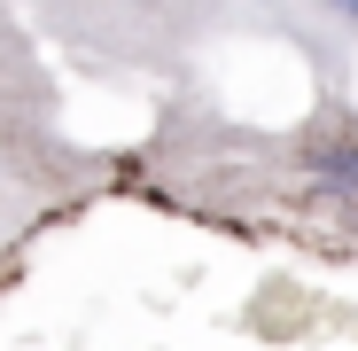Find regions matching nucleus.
I'll list each match as a JSON object with an SVG mask.
<instances>
[{
  "mask_svg": "<svg viewBox=\"0 0 358 351\" xmlns=\"http://www.w3.org/2000/svg\"><path fill=\"white\" fill-rule=\"evenodd\" d=\"M327 8H335V16H350V24H358V0H327Z\"/></svg>",
  "mask_w": 358,
  "mask_h": 351,
  "instance_id": "obj_2",
  "label": "nucleus"
},
{
  "mask_svg": "<svg viewBox=\"0 0 358 351\" xmlns=\"http://www.w3.org/2000/svg\"><path fill=\"white\" fill-rule=\"evenodd\" d=\"M320 180H327V188H358V141L320 149Z\"/></svg>",
  "mask_w": 358,
  "mask_h": 351,
  "instance_id": "obj_1",
  "label": "nucleus"
}]
</instances>
